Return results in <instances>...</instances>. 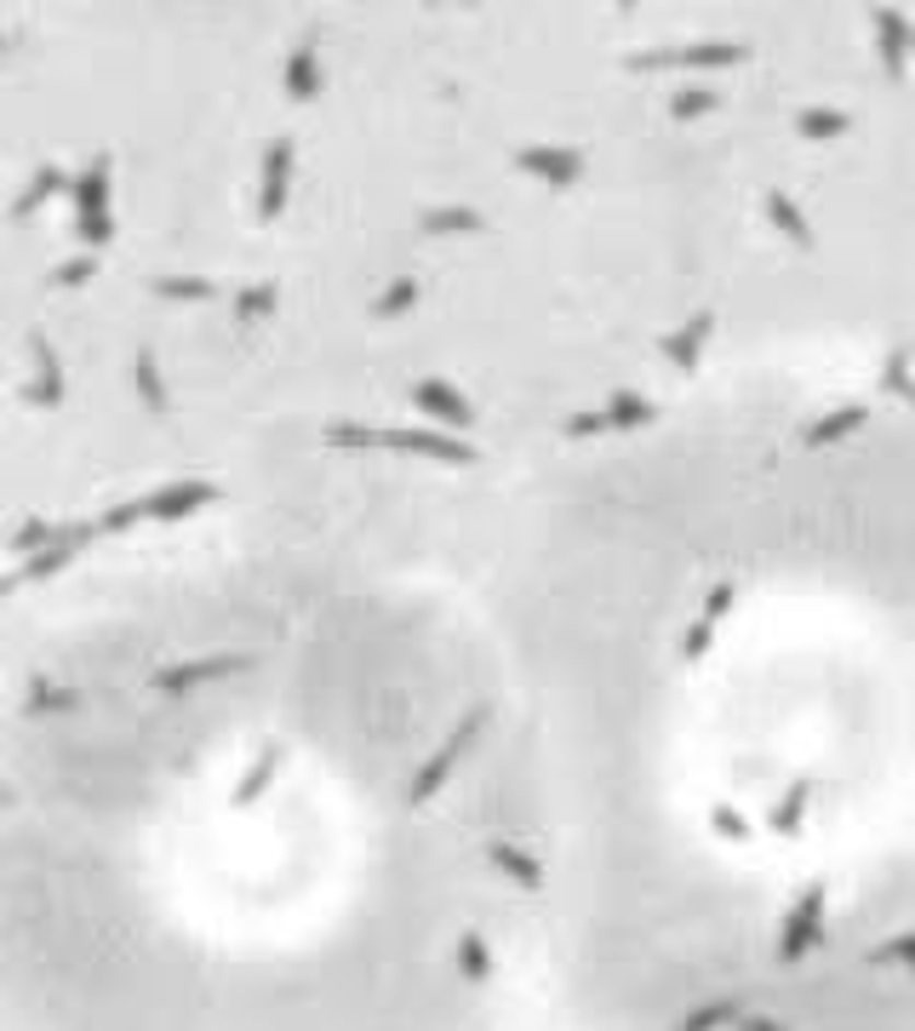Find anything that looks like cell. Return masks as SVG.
Masks as SVG:
<instances>
[{
	"label": "cell",
	"instance_id": "obj_1",
	"mask_svg": "<svg viewBox=\"0 0 915 1031\" xmlns=\"http://www.w3.org/2000/svg\"><path fill=\"white\" fill-rule=\"evenodd\" d=\"M326 447H384V453H418L436 465H480V453L464 436H441V431H372V424H326Z\"/></svg>",
	"mask_w": 915,
	"mask_h": 1031
},
{
	"label": "cell",
	"instance_id": "obj_2",
	"mask_svg": "<svg viewBox=\"0 0 915 1031\" xmlns=\"http://www.w3.org/2000/svg\"><path fill=\"white\" fill-rule=\"evenodd\" d=\"M109 179H115V161L109 156H92L81 172H74V230H81L86 253H104L115 241V201H109Z\"/></svg>",
	"mask_w": 915,
	"mask_h": 1031
},
{
	"label": "cell",
	"instance_id": "obj_3",
	"mask_svg": "<svg viewBox=\"0 0 915 1031\" xmlns=\"http://www.w3.org/2000/svg\"><path fill=\"white\" fill-rule=\"evenodd\" d=\"M487 717H493L487 706H470L464 717H458V722L447 728V740H441L436 751H429L424 768L413 774V786H406V802H429V797H436V791L447 786V774L470 757V745H475L480 734H487Z\"/></svg>",
	"mask_w": 915,
	"mask_h": 1031
},
{
	"label": "cell",
	"instance_id": "obj_4",
	"mask_svg": "<svg viewBox=\"0 0 915 1031\" xmlns=\"http://www.w3.org/2000/svg\"><path fill=\"white\" fill-rule=\"evenodd\" d=\"M516 167L526 172V179L549 184V190H572L583 172H590V156H583V149H567V144H526V149H516Z\"/></svg>",
	"mask_w": 915,
	"mask_h": 1031
},
{
	"label": "cell",
	"instance_id": "obj_5",
	"mask_svg": "<svg viewBox=\"0 0 915 1031\" xmlns=\"http://www.w3.org/2000/svg\"><path fill=\"white\" fill-rule=\"evenodd\" d=\"M750 46L744 41H693V46H664V53H635L629 69H658V64H675V69H732L744 64Z\"/></svg>",
	"mask_w": 915,
	"mask_h": 1031
},
{
	"label": "cell",
	"instance_id": "obj_6",
	"mask_svg": "<svg viewBox=\"0 0 915 1031\" xmlns=\"http://www.w3.org/2000/svg\"><path fill=\"white\" fill-rule=\"evenodd\" d=\"M292 172H298V149L292 138H275L264 149V161H258V218L275 224L287 213V201H292Z\"/></svg>",
	"mask_w": 915,
	"mask_h": 1031
},
{
	"label": "cell",
	"instance_id": "obj_7",
	"mask_svg": "<svg viewBox=\"0 0 915 1031\" xmlns=\"http://www.w3.org/2000/svg\"><path fill=\"white\" fill-rule=\"evenodd\" d=\"M246 665V653H200V660H177V665H161L155 676H149V694H189L200 683H218V676L229 671H241Z\"/></svg>",
	"mask_w": 915,
	"mask_h": 1031
},
{
	"label": "cell",
	"instance_id": "obj_8",
	"mask_svg": "<svg viewBox=\"0 0 915 1031\" xmlns=\"http://www.w3.org/2000/svg\"><path fill=\"white\" fill-rule=\"evenodd\" d=\"M819 940H824V894L807 889L796 900V912L784 917V928H778V963H801Z\"/></svg>",
	"mask_w": 915,
	"mask_h": 1031
},
{
	"label": "cell",
	"instance_id": "obj_9",
	"mask_svg": "<svg viewBox=\"0 0 915 1031\" xmlns=\"http://www.w3.org/2000/svg\"><path fill=\"white\" fill-rule=\"evenodd\" d=\"M218 499V482H200V476H189V482H161L155 493H143V516L149 522H189L195 511H207Z\"/></svg>",
	"mask_w": 915,
	"mask_h": 1031
},
{
	"label": "cell",
	"instance_id": "obj_10",
	"mask_svg": "<svg viewBox=\"0 0 915 1031\" xmlns=\"http://www.w3.org/2000/svg\"><path fill=\"white\" fill-rule=\"evenodd\" d=\"M413 401L441 424V431H452V436L475 431V408H470V396L458 390V385H447V379H418V385H413Z\"/></svg>",
	"mask_w": 915,
	"mask_h": 1031
},
{
	"label": "cell",
	"instance_id": "obj_11",
	"mask_svg": "<svg viewBox=\"0 0 915 1031\" xmlns=\"http://www.w3.org/2000/svg\"><path fill=\"white\" fill-rule=\"evenodd\" d=\"M321 87H326V75H321V41L303 35L292 53H287V64H281V92L292 98V104H315Z\"/></svg>",
	"mask_w": 915,
	"mask_h": 1031
},
{
	"label": "cell",
	"instance_id": "obj_12",
	"mask_svg": "<svg viewBox=\"0 0 915 1031\" xmlns=\"http://www.w3.org/2000/svg\"><path fill=\"white\" fill-rule=\"evenodd\" d=\"M709 333H716V310H693V321L675 327V333L664 339V362L681 367V373H693L698 356H704V344H709Z\"/></svg>",
	"mask_w": 915,
	"mask_h": 1031
},
{
	"label": "cell",
	"instance_id": "obj_13",
	"mask_svg": "<svg viewBox=\"0 0 915 1031\" xmlns=\"http://www.w3.org/2000/svg\"><path fill=\"white\" fill-rule=\"evenodd\" d=\"M30 362H35L30 401H35V408H58V401H63V362H58V344L30 339Z\"/></svg>",
	"mask_w": 915,
	"mask_h": 1031
},
{
	"label": "cell",
	"instance_id": "obj_14",
	"mask_svg": "<svg viewBox=\"0 0 915 1031\" xmlns=\"http://www.w3.org/2000/svg\"><path fill=\"white\" fill-rule=\"evenodd\" d=\"M418 236H429V241H441V236H487V213L480 207H424V218H418Z\"/></svg>",
	"mask_w": 915,
	"mask_h": 1031
},
{
	"label": "cell",
	"instance_id": "obj_15",
	"mask_svg": "<svg viewBox=\"0 0 915 1031\" xmlns=\"http://www.w3.org/2000/svg\"><path fill=\"white\" fill-rule=\"evenodd\" d=\"M132 390H138V401L155 419L172 413V396H166V379H161V356L149 344H138V356H132Z\"/></svg>",
	"mask_w": 915,
	"mask_h": 1031
},
{
	"label": "cell",
	"instance_id": "obj_16",
	"mask_svg": "<svg viewBox=\"0 0 915 1031\" xmlns=\"http://www.w3.org/2000/svg\"><path fill=\"white\" fill-rule=\"evenodd\" d=\"M487 860H493V871L510 877L521 894H544V866L532 860L526 848H516V843H493V848H487Z\"/></svg>",
	"mask_w": 915,
	"mask_h": 1031
},
{
	"label": "cell",
	"instance_id": "obj_17",
	"mask_svg": "<svg viewBox=\"0 0 915 1031\" xmlns=\"http://www.w3.org/2000/svg\"><path fill=\"white\" fill-rule=\"evenodd\" d=\"M63 190H74V179H69L63 167L40 161V167L30 172V184H23V195H18V207H12V213H18V218H30V213H40L53 195H63Z\"/></svg>",
	"mask_w": 915,
	"mask_h": 1031
},
{
	"label": "cell",
	"instance_id": "obj_18",
	"mask_svg": "<svg viewBox=\"0 0 915 1031\" xmlns=\"http://www.w3.org/2000/svg\"><path fill=\"white\" fill-rule=\"evenodd\" d=\"M739 1020H744V997H709L693 1015H681L675 1031H732Z\"/></svg>",
	"mask_w": 915,
	"mask_h": 1031
},
{
	"label": "cell",
	"instance_id": "obj_19",
	"mask_svg": "<svg viewBox=\"0 0 915 1031\" xmlns=\"http://www.w3.org/2000/svg\"><path fill=\"white\" fill-rule=\"evenodd\" d=\"M149 293L172 298V305H207V298H223V287L207 282V275H149Z\"/></svg>",
	"mask_w": 915,
	"mask_h": 1031
},
{
	"label": "cell",
	"instance_id": "obj_20",
	"mask_svg": "<svg viewBox=\"0 0 915 1031\" xmlns=\"http://www.w3.org/2000/svg\"><path fill=\"white\" fill-rule=\"evenodd\" d=\"M606 419H613L618 436H629V431H641V424H652V401H647L641 390L618 385L613 396H606Z\"/></svg>",
	"mask_w": 915,
	"mask_h": 1031
},
{
	"label": "cell",
	"instance_id": "obj_21",
	"mask_svg": "<svg viewBox=\"0 0 915 1031\" xmlns=\"http://www.w3.org/2000/svg\"><path fill=\"white\" fill-rule=\"evenodd\" d=\"M876 46H881V64H887V75H904L910 23H904L899 12H876Z\"/></svg>",
	"mask_w": 915,
	"mask_h": 1031
},
{
	"label": "cell",
	"instance_id": "obj_22",
	"mask_svg": "<svg viewBox=\"0 0 915 1031\" xmlns=\"http://www.w3.org/2000/svg\"><path fill=\"white\" fill-rule=\"evenodd\" d=\"M275 305H281V287H275V282H252V287L235 293V305H229V310H235L241 327H252V321L275 316Z\"/></svg>",
	"mask_w": 915,
	"mask_h": 1031
},
{
	"label": "cell",
	"instance_id": "obj_23",
	"mask_svg": "<svg viewBox=\"0 0 915 1031\" xmlns=\"http://www.w3.org/2000/svg\"><path fill=\"white\" fill-rule=\"evenodd\" d=\"M458 974H464L470 986H487V980H493V951H487V940H480L475 928H470V935H458Z\"/></svg>",
	"mask_w": 915,
	"mask_h": 1031
},
{
	"label": "cell",
	"instance_id": "obj_24",
	"mask_svg": "<svg viewBox=\"0 0 915 1031\" xmlns=\"http://www.w3.org/2000/svg\"><path fill=\"white\" fill-rule=\"evenodd\" d=\"M81 545H92V539H69V545H53V550H40V557H30V562H23V573H18L12 585H30V580H46V573L69 568V562H74V550H81Z\"/></svg>",
	"mask_w": 915,
	"mask_h": 1031
},
{
	"label": "cell",
	"instance_id": "obj_25",
	"mask_svg": "<svg viewBox=\"0 0 915 1031\" xmlns=\"http://www.w3.org/2000/svg\"><path fill=\"white\" fill-rule=\"evenodd\" d=\"M413 305H418V282H413V275H395V282H390L384 293H378L372 316H378V321H395V316H406Z\"/></svg>",
	"mask_w": 915,
	"mask_h": 1031
},
{
	"label": "cell",
	"instance_id": "obj_26",
	"mask_svg": "<svg viewBox=\"0 0 915 1031\" xmlns=\"http://www.w3.org/2000/svg\"><path fill=\"white\" fill-rule=\"evenodd\" d=\"M767 218H773L778 230H784V236H790V241L801 247V253L812 247V230H807V218H801V207H796L790 195H773V201H767Z\"/></svg>",
	"mask_w": 915,
	"mask_h": 1031
},
{
	"label": "cell",
	"instance_id": "obj_27",
	"mask_svg": "<svg viewBox=\"0 0 915 1031\" xmlns=\"http://www.w3.org/2000/svg\"><path fill=\"white\" fill-rule=\"evenodd\" d=\"M92 275H97V253H74V259H63V264L46 270V287H53V293H69V287L92 282Z\"/></svg>",
	"mask_w": 915,
	"mask_h": 1031
},
{
	"label": "cell",
	"instance_id": "obj_28",
	"mask_svg": "<svg viewBox=\"0 0 915 1031\" xmlns=\"http://www.w3.org/2000/svg\"><path fill=\"white\" fill-rule=\"evenodd\" d=\"M709 110H721V92H709V87H681V92L670 98V115H675V121H698V115H709Z\"/></svg>",
	"mask_w": 915,
	"mask_h": 1031
},
{
	"label": "cell",
	"instance_id": "obj_29",
	"mask_svg": "<svg viewBox=\"0 0 915 1031\" xmlns=\"http://www.w3.org/2000/svg\"><path fill=\"white\" fill-rule=\"evenodd\" d=\"M561 431L572 436V442H590V436H613V419H606V408H583V413H572Z\"/></svg>",
	"mask_w": 915,
	"mask_h": 1031
},
{
	"label": "cell",
	"instance_id": "obj_30",
	"mask_svg": "<svg viewBox=\"0 0 915 1031\" xmlns=\"http://www.w3.org/2000/svg\"><path fill=\"white\" fill-rule=\"evenodd\" d=\"M796 127H801V138H835V133H847V115L842 110H807Z\"/></svg>",
	"mask_w": 915,
	"mask_h": 1031
},
{
	"label": "cell",
	"instance_id": "obj_31",
	"mask_svg": "<svg viewBox=\"0 0 915 1031\" xmlns=\"http://www.w3.org/2000/svg\"><path fill=\"white\" fill-rule=\"evenodd\" d=\"M858 424H864V408H842V413H830V419L812 424V442H842L847 431H858Z\"/></svg>",
	"mask_w": 915,
	"mask_h": 1031
},
{
	"label": "cell",
	"instance_id": "obj_32",
	"mask_svg": "<svg viewBox=\"0 0 915 1031\" xmlns=\"http://www.w3.org/2000/svg\"><path fill=\"white\" fill-rule=\"evenodd\" d=\"M709 637H716V619H693V631L681 637V660H686V665L704 660V653H709Z\"/></svg>",
	"mask_w": 915,
	"mask_h": 1031
},
{
	"label": "cell",
	"instance_id": "obj_33",
	"mask_svg": "<svg viewBox=\"0 0 915 1031\" xmlns=\"http://www.w3.org/2000/svg\"><path fill=\"white\" fill-rule=\"evenodd\" d=\"M30 706H53V711H63V706H81V694H74V688H46V683H35Z\"/></svg>",
	"mask_w": 915,
	"mask_h": 1031
},
{
	"label": "cell",
	"instance_id": "obj_34",
	"mask_svg": "<svg viewBox=\"0 0 915 1031\" xmlns=\"http://www.w3.org/2000/svg\"><path fill=\"white\" fill-rule=\"evenodd\" d=\"M269 774H275V757H264L258 768H252V774L241 779V791H235V802H252V797H258V791H264V779H269Z\"/></svg>",
	"mask_w": 915,
	"mask_h": 1031
},
{
	"label": "cell",
	"instance_id": "obj_35",
	"mask_svg": "<svg viewBox=\"0 0 915 1031\" xmlns=\"http://www.w3.org/2000/svg\"><path fill=\"white\" fill-rule=\"evenodd\" d=\"M796 820H801V791L784 802V809H773V825H784V832H796Z\"/></svg>",
	"mask_w": 915,
	"mask_h": 1031
},
{
	"label": "cell",
	"instance_id": "obj_36",
	"mask_svg": "<svg viewBox=\"0 0 915 1031\" xmlns=\"http://www.w3.org/2000/svg\"><path fill=\"white\" fill-rule=\"evenodd\" d=\"M881 958H899V963H910V969H915V935H899L893 946L881 951Z\"/></svg>",
	"mask_w": 915,
	"mask_h": 1031
},
{
	"label": "cell",
	"instance_id": "obj_37",
	"mask_svg": "<svg viewBox=\"0 0 915 1031\" xmlns=\"http://www.w3.org/2000/svg\"><path fill=\"white\" fill-rule=\"evenodd\" d=\"M732 1031H784V1026H778L773 1015H744V1020L732 1026Z\"/></svg>",
	"mask_w": 915,
	"mask_h": 1031
},
{
	"label": "cell",
	"instance_id": "obj_38",
	"mask_svg": "<svg viewBox=\"0 0 915 1031\" xmlns=\"http://www.w3.org/2000/svg\"><path fill=\"white\" fill-rule=\"evenodd\" d=\"M716 832H732V837H744V820L721 809V814H716Z\"/></svg>",
	"mask_w": 915,
	"mask_h": 1031
}]
</instances>
